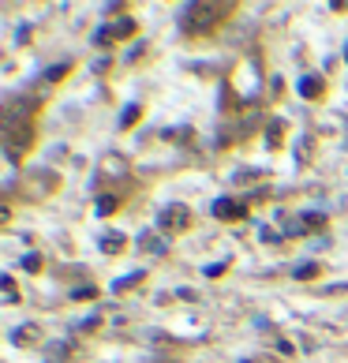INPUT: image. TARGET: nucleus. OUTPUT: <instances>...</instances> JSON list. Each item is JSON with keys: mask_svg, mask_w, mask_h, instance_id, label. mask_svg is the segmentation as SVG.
Here are the masks:
<instances>
[{"mask_svg": "<svg viewBox=\"0 0 348 363\" xmlns=\"http://www.w3.org/2000/svg\"><path fill=\"white\" fill-rule=\"evenodd\" d=\"M300 225H311V228H322V225H326V217H322V214H303V217H300Z\"/></svg>", "mask_w": 348, "mask_h": 363, "instance_id": "obj_10", "label": "nucleus"}, {"mask_svg": "<svg viewBox=\"0 0 348 363\" xmlns=\"http://www.w3.org/2000/svg\"><path fill=\"white\" fill-rule=\"evenodd\" d=\"M38 266H41L38 255H27V259H23V270H38Z\"/></svg>", "mask_w": 348, "mask_h": 363, "instance_id": "obj_14", "label": "nucleus"}, {"mask_svg": "<svg viewBox=\"0 0 348 363\" xmlns=\"http://www.w3.org/2000/svg\"><path fill=\"white\" fill-rule=\"evenodd\" d=\"M191 221V214H188V206H165L161 210V217H158V228H165V233H176V228H183Z\"/></svg>", "mask_w": 348, "mask_h": 363, "instance_id": "obj_2", "label": "nucleus"}, {"mask_svg": "<svg viewBox=\"0 0 348 363\" xmlns=\"http://www.w3.org/2000/svg\"><path fill=\"white\" fill-rule=\"evenodd\" d=\"M344 60H348V53H344Z\"/></svg>", "mask_w": 348, "mask_h": 363, "instance_id": "obj_15", "label": "nucleus"}, {"mask_svg": "<svg viewBox=\"0 0 348 363\" xmlns=\"http://www.w3.org/2000/svg\"><path fill=\"white\" fill-rule=\"evenodd\" d=\"M135 120H139V105H132V109H127V113H124V120H120V124L127 128V124H135Z\"/></svg>", "mask_w": 348, "mask_h": 363, "instance_id": "obj_11", "label": "nucleus"}, {"mask_svg": "<svg viewBox=\"0 0 348 363\" xmlns=\"http://www.w3.org/2000/svg\"><path fill=\"white\" fill-rule=\"evenodd\" d=\"M314 273H319V266H300L296 278H314Z\"/></svg>", "mask_w": 348, "mask_h": 363, "instance_id": "obj_13", "label": "nucleus"}, {"mask_svg": "<svg viewBox=\"0 0 348 363\" xmlns=\"http://www.w3.org/2000/svg\"><path fill=\"white\" fill-rule=\"evenodd\" d=\"M116 210V195H102L97 199V214H113Z\"/></svg>", "mask_w": 348, "mask_h": 363, "instance_id": "obj_8", "label": "nucleus"}, {"mask_svg": "<svg viewBox=\"0 0 348 363\" xmlns=\"http://www.w3.org/2000/svg\"><path fill=\"white\" fill-rule=\"evenodd\" d=\"M225 8H210V4H188L180 12V19H183V30L188 34H202V30H214L217 27V15H221Z\"/></svg>", "mask_w": 348, "mask_h": 363, "instance_id": "obj_1", "label": "nucleus"}, {"mask_svg": "<svg viewBox=\"0 0 348 363\" xmlns=\"http://www.w3.org/2000/svg\"><path fill=\"white\" fill-rule=\"evenodd\" d=\"M139 244H143V251H154V255H165V240H150V233L139 240Z\"/></svg>", "mask_w": 348, "mask_h": 363, "instance_id": "obj_7", "label": "nucleus"}, {"mask_svg": "<svg viewBox=\"0 0 348 363\" xmlns=\"http://www.w3.org/2000/svg\"><path fill=\"white\" fill-rule=\"evenodd\" d=\"M86 296H94V285H83V289H75V300H86Z\"/></svg>", "mask_w": 348, "mask_h": 363, "instance_id": "obj_12", "label": "nucleus"}, {"mask_svg": "<svg viewBox=\"0 0 348 363\" xmlns=\"http://www.w3.org/2000/svg\"><path fill=\"white\" fill-rule=\"evenodd\" d=\"M214 214L221 217V221H232V217H244V206L232 203V199H221V203L214 206Z\"/></svg>", "mask_w": 348, "mask_h": 363, "instance_id": "obj_4", "label": "nucleus"}, {"mask_svg": "<svg viewBox=\"0 0 348 363\" xmlns=\"http://www.w3.org/2000/svg\"><path fill=\"white\" fill-rule=\"evenodd\" d=\"M300 94H303V97H319V94H322V83L314 79V75H307V79L300 83Z\"/></svg>", "mask_w": 348, "mask_h": 363, "instance_id": "obj_5", "label": "nucleus"}, {"mask_svg": "<svg viewBox=\"0 0 348 363\" xmlns=\"http://www.w3.org/2000/svg\"><path fill=\"white\" fill-rule=\"evenodd\" d=\"M109 255H116V251H124V236H105V244H102Z\"/></svg>", "mask_w": 348, "mask_h": 363, "instance_id": "obj_9", "label": "nucleus"}, {"mask_svg": "<svg viewBox=\"0 0 348 363\" xmlns=\"http://www.w3.org/2000/svg\"><path fill=\"white\" fill-rule=\"evenodd\" d=\"M30 142H34V128L30 124H15V120H8V146H12L15 153L27 150Z\"/></svg>", "mask_w": 348, "mask_h": 363, "instance_id": "obj_3", "label": "nucleus"}, {"mask_svg": "<svg viewBox=\"0 0 348 363\" xmlns=\"http://www.w3.org/2000/svg\"><path fill=\"white\" fill-rule=\"evenodd\" d=\"M143 278H146V273H143V270H135V273H127V278H116L113 289H116V292H124V289H132V285H139Z\"/></svg>", "mask_w": 348, "mask_h": 363, "instance_id": "obj_6", "label": "nucleus"}]
</instances>
